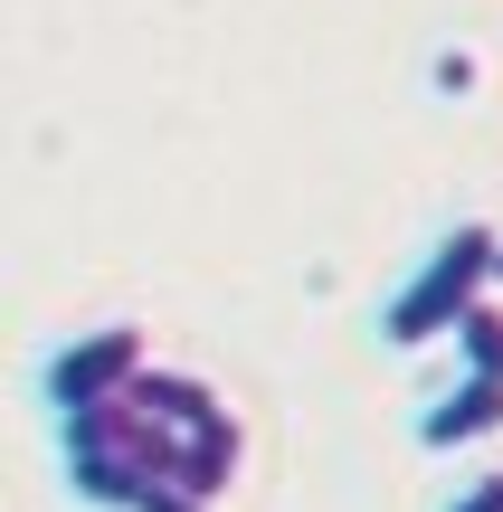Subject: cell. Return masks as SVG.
Listing matches in <instances>:
<instances>
[{"label":"cell","mask_w":503,"mask_h":512,"mask_svg":"<svg viewBox=\"0 0 503 512\" xmlns=\"http://www.w3.org/2000/svg\"><path fill=\"white\" fill-rule=\"evenodd\" d=\"M503 437V380L494 370H466L456 389H437L428 408H418V446L428 456H466V446Z\"/></svg>","instance_id":"cell-3"},{"label":"cell","mask_w":503,"mask_h":512,"mask_svg":"<svg viewBox=\"0 0 503 512\" xmlns=\"http://www.w3.org/2000/svg\"><path fill=\"white\" fill-rule=\"evenodd\" d=\"M494 285H503V247H494Z\"/></svg>","instance_id":"cell-8"},{"label":"cell","mask_w":503,"mask_h":512,"mask_svg":"<svg viewBox=\"0 0 503 512\" xmlns=\"http://www.w3.org/2000/svg\"><path fill=\"white\" fill-rule=\"evenodd\" d=\"M437 86L466 95V86H475V57H466V48H447V57H437Z\"/></svg>","instance_id":"cell-7"},{"label":"cell","mask_w":503,"mask_h":512,"mask_svg":"<svg viewBox=\"0 0 503 512\" xmlns=\"http://www.w3.org/2000/svg\"><path fill=\"white\" fill-rule=\"evenodd\" d=\"M494 247H503V238H494L485 219L447 228V238L418 256V275L390 294V304H380V342H390V351H428V342H447V323L494 285Z\"/></svg>","instance_id":"cell-1"},{"label":"cell","mask_w":503,"mask_h":512,"mask_svg":"<svg viewBox=\"0 0 503 512\" xmlns=\"http://www.w3.org/2000/svg\"><path fill=\"white\" fill-rule=\"evenodd\" d=\"M447 512H503V475H475V484H466V494H456Z\"/></svg>","instance_id":"cell-6"},{"label":"cell","mask_w":503,"mask_h":512,"mask_svg":"<svg viewBox=\"0 0 503 512\" xmlns=\"http://www.w3.org/2000/svg\"><path fill=\"white\" fill-rule=\"evenodd\" d=\"M447 342H456V361H466V370H494V380H503V304H494V294H475V304L456 313Z\"/></svg>","instance_id":"cell-4"},{"label":"cell","mask_w":503,"mask_h":512,"mask_svg":"<svg viewBox=\"0 0 503 512\" xmlns=\"http://www.w3.org/2000/svg\"><path fill=\"white\" fill-rule=\"evenodd\" d=\"M133 512H219V503H209V494H181V484H152Z\"/></svg>","instance_id":"cell-5"},{"label":"cell","mask_w":503,"mask_h":512,"mask_svg":"<svg viewBox=\"0 0 503 512\" xmlns=\"http://www.w3.org/2000/svg\"><path fill=\"white\" fill-rule=\"evenodd\" d=\"M143 361H152V351H143V323H95V332H76V342L48 351L38 399H48V418H67V408H86V399H114Z\"/></svg>","instance_id":"cell-2"}]
</instances>
